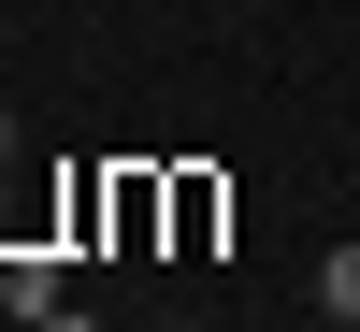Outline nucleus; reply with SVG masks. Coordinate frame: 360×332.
<instances>
[{"instance_id": "nucleus-1", "label": "nucleus", "mask_w": 360, "mask_h": 332, "mask_svg": "<svg viewBox=\"0 0 360 332\" xmlns=\"http://www.w3.org/2000/svg\"><path fill=\"white\" fill-rule=\"evenodd\" d=\"M0 318H58V260L44 246H0Z\"/></svg>"}, {"instance_id": "nucleus-2", "label": "nucleus", "mask_w": 360, "mask_h": 332, "mask_svg": "<svg viewBox=\"0 0 360 332\" xmlns=\"http://www.w3.org/2000/svg\"><path fill=\"white\" fill-rule=\"evenodd\" d=\"M217 217H231L217 173H173V246H217Z\"/></svg>"}, {"instance_id": "nucleus-3", "label": "nucleus", "mask_w": 360, "mask_h": 332, "mask_svg": "<svg viewBox=\"0 0 360 332\" xmlns=\"http://www.w3.org/2000/svg\"><path fill=\"white\" fill-rule=\"evenodd\" d=\"M317 318H346V332H360V231H346L332 260H317Z\"/></svg>"}, {"instance_id": "nucleus-4", "label": "nucleus", "mask_w": 360, "mask_h": 332, "mask_svg": "<svg viewBox=\"0 0 360 332\" xmlns=\"http://www.w3.org/2000/svg\"><path fill=\"white\" fill-rule=\"evenodd\" d=\"M29 332H101V318H86V304H58V318H29Z\"/></svg>"}]
</instances>
